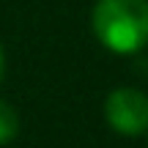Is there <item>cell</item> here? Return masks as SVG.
<instances>
[{"label": "cell", "mask_w": 148, "mask_h": 148, "mask_svg": "<svg viewBox=\"0 0 148 148\" xmlns=\"http://www.w3.org/2000/svg\"><path fill=\"white\" fill-rule=\"evenodd\" d=\"M90 22L96 38L118 55L148 44V0H96Z\"/></svg>", "instance_id": "cell-1"}, {"label": "cell", "mask_w": 148, "mask_h": 148, "mask_svg": "<svg viewBox=\"0 0 148 148\" xmlns=\"http://www.w3.org/2000/svg\"><path fill=\"white\" fill-rule=\"evenodd\" d=\"M104 118L118 134L137 137L148 129V96L137 88H115L104 101Z\"/></svg>", "instance_id": "cell-2"}, {"label": "cell", "mask_w": 148, "mask_h": 148, "mask_svg": "<svg viewBox=\"0 0 148 148\" xmlns=\"http://www.w3.org/2000/svg\"><path fill=\"white\" fill-rule=\"evenodd\" d=\"M16 132H19V115L8 101L0 99V145L11 143L16 137Z\"/></svg>", "instance_id": "cell-3"}, {"label": "cell", "mask_w": 148, "mask_h": 148, "mask_svg": "<svg viewBox=\"0 0 148 148\" xmlns=\"http://www.w3.org/2000/svg\"><path fill=\"white\" fill-rule=\"evenodd\" d=\"M3 66H5V58H3V47H0V79H3Z\"/></svg>", "instance_id": "cell-4"}]
</instances>
